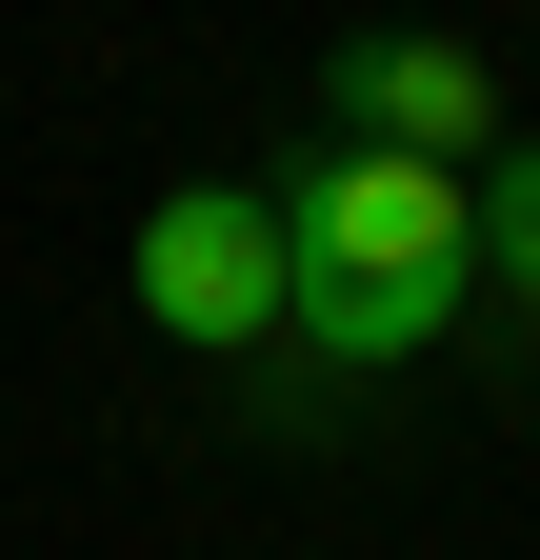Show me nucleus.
<instances>
[{
	"label": "nucleus",
	"instance_id": "obj_1",
	"mask_svg": "<svg viewBox=\"0 0 540 560\" xmlns=\"http://www.w3.org/2000/svg\"><path fill=\"white\" fill-rule=\"evenodd\" d=\"M281 200V340H320L341 381L380 361H441L460 301H481V200H460V161H380V140H320Z\"/></svg>",
	"mask_w": 540,
	"mask_h": 560
},
{
	"label": "nucleus",
	"instance_id": "obj_2",
	"mask_svg": "<svg viewBox=\"0 0 540 560\" xmlns=\"http://www.w3.org/2000/svg\"><path fill=\"white\" fill-rule=\"evenodd\" d=\"M141 320L200 340V361H260V340H281V200H260V180L141 200Z\"/></svg>",
	"mask_w": 540,
	"mask_h": 560
},
{
	"label": "nucleus",
	"instance_id": "obj_3",
	"mask_svg": "<svg viewBox=\"0 0 540 560\" xmlns=\"http://www.w3.org/2000/svg\"><path fill=\"white\" fill-rule=\"evenodd\" d=\"M320 101H341V140H380V161H501V81L481 40H421V21H361L341 60H320Z\"/></svg>",
	"mask_w": 540,
	"mask_h": 560
},
{
	"label": "nucleus",
	"instance_id": "obj_4",
	"mask_svg": "<svg viewBox=\"0 0 540 560\" xmlns=\"http://www.w3.org/2000/svg\"><path fill=\"white\" fill-rule=\"evenodd\" d=\"M460 200H481V280H501V301L540 320V140H501V161L460 180Z\"/></svg>",
	"mask_w": 540,
	"mask_h": 560
}]
</instances>
